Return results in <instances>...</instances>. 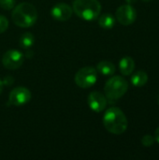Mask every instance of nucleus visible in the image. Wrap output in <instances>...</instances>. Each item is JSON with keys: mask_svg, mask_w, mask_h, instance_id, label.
Listing matches in <instances>:
<instances>
[{"mask_svg": "<svg viewBox=\"0 0 159 160\" xmlns=\"http://www.w3.org/2000/svg\"><path fill=\"white\" fill-rule=\"evenodd\" d=\"M103 125L109 132L120 135L126 132L128 123L122 110L117 107H112L106 111L103 116Z\"/></svg>", "mask_w": 159, "mask_h": 160, "instance_id": "1", "label": "nucleus"}, {"mask_svg": "<svg viewBox=\"0 0 159 160\" xmlns=\"http://www.w3.org/2000/svg\"><path fill=\"white\" fill-rule=\"evenodd\" d=\"M11 17L16 25L20 27H30L37 22V11L32 4L23 2L14 8Z\"/></svg>", "mask_w": 159, "mask_h": 160, "instance_id": "2", "label": "nucleus"}, {"mask_svg": "<svg viewBox=\"0 0 159 160\" xmlns=\"http://www.w3.org/2000/svg\"><path fill=\"white\" fill-rule=\"evenodd\" d=\"M73 10L80 18L85 21H93L98 17L101 5L97 0H75Z\"/></svg>", "mask_w": 159, "mask_h": 160, "instance_id": "3", "label": "nucleus"}, {"mask_svg": "<svg viewBox=\"0 0 159 160\" xmlns=\"http://www.w3.org/2000/svg\"><path fill=\"white\" fill-rule=\"evenodd\" d=\"M127 81L121 76H114L107 81L104 87V92L107 99L114 101L121 98L127 93Z\"/></svg>", "mask_w": 159, "mask_h": 160, "instance_id": "4", "label": "nucleus"}, {"mask_svg": "<svg viewBox=\"0 0 159 160\" xmlns=\"http://www.w3.org/2000/svg\"><path fill=\"white\" fill-rule=\"evenodd\" d=\"M97 80V71L93 67H85L78 70L75 75V82L81 88L93 86Z\"/></svg>", "mask_w": 159, "mask_h": 160, "instance_id": "5", "label": "nucleus"}, {"mask_svg": "<svg viewBox=\"0 0 159 160\" xmlns=\"http://www.w3.org/2000/svg\"><path fill=\"white\" fill-rule=\"evenodd\" d=\"M117 21L123 25H130L137 19L136 9L129 4L119 7L115 13Z\"/></svg>", "mask_w": 159, "mask_h": 160, "instance_id": "6", "label": "nucleus"}, {"mask_svg": "<svg viewBox=\"0 0 159 160\" xmlns=\"http://www.w3.org/2000/svg\"><path fill=\"white\" fill-rule=\"evenodd\" d=\"M23 54L16 50H9L5 52L2 58L4 67L7 69L13 70L19 68L23 63Z\"/></svg>", "mask_w": 159, "mask_h": 160, "instance_id": "7", "label": "nucleus"}, {"mask_svg": "<svg viewBox=\"0 0 159 160\" xmlns=\"http://www.w3.org/2000/svg\"><path fill=\"white\" fill-rule=\"evenodd\" d=\"M31 92L25 87H16L13 89L8 98L9 104L14 106H22L31 99Z\"/></svg>", "mask_w": 159, "mask_h": 160, "instance_id": "8", "label": "nucleus"}, {"mask_svg": "<svg viewBox=\"0 0 159 160\" xmlns=\"http://www.w3.org/2000/svg\"><path fill=\"white\" fill-rule=\"evenodd\" d=\"M88 105L91 110L96 112H100L107 106V98L99 92H92L87 98Z\"/></svg>", "mask_w": 159, "mask_h": 160, "instance_id": "9", "label": "nucleus"}, {"mask_svg": "<svg viewBox=\"0 0 159 160\" xmlns=\"http://www.w3.org/2000/svg\"><path fill=\"white\" fill-rule=\"evenodd\" d=\"M73 8L66 3L56 4L51 10L52 16L57 21H67L71 18Z\"/></svg>", "mask_w": 159, "mask_h": 160, "instance_id": "10", "label": "nucleus"}, {"mask_svg": "<svg viewBox=\"0 0 159 160\" xmlns=\"http://www.w3.org/2000/svg\"><path fill=\"white\" fill-rule=\"evenodd\" d=\"M119 69L120 72L124 76H129L133 73L135 69V62L130 56H125L121 59L119 63Z\"/></svg>", "mask_w": 159, "mask_h": 160, "instance_id": "11", "label": "nucleus"}, {"mask_svg": "<svg viewBox=\"0 0 159 160\" xmlns=\"http://www.w3.org/2000/svg\"><path fill=\"white\" fill-rule=\"evenodd\" d=\"M148 82V74L143 70H138L131 76V82L136 87H142Z\"/></svg>", "mask_w": 159, "mask_h": 160, "instance_id": "12", "label": "nucleus"}, {"mask_svg": "<svg viewBox=\"0 0 159 160\" xmlns=\"http://www.w3.org/2000/svg\"><path fill=\"white\" fill-rule=\"evenodd\" d=\"M97 70L103 75H112L115 72V66L110 61H101L97 66Z\"/></svg>", "mask_w": 159, "mask_h": 160, "instance_id": "13", "label": "nucleus"}, {"mask_svg": "<svg viewBox=\"0 0 159 160\" xmlns=\"http://www.w3.org/2000/svg\"><path fill=\"white\" fill-rule=\"evenodd\" d=\"M98 23L101 27L106 28V29H110V28L113 27V25L115 23V19L112 14L106 13V14H103L99 17Z\"/></svg>", "mask_w": 159, "mask_h": 160, "instance_id": "14", "label": "nucleus"}, {"mask_svg": "<svg viewBox=\"0 0 159 160\" xmlns=\"http://www.w3.org/2000/svg\"><path fill=\"white\" fill-rule=\"evenodd\" d=\"M34 41H35V38H34V36L31 34V33H24L21 38H20V45L24 48V49H28L30 48L33 44H34Z\"/></svg>", "mask_w": 159, "mask_h": 160, "instance_id": "15", "label": "nucleus"}, {"mask_svg": "<svg viewBox=\"0 0 159 160\" xmlns=\"http://www.w3.org/2000/svg\"><path fill=\"white\" fill-rule=\"evenodd\" d=\"M155 137L152 135H145L142 139V144L145 147H151L155 143Z\"/></svg>", "mask_w": 159, "mask_h": 160, "instance_id": "16", "label": "nucleus"}, {"mask_svg": "<svg viewBox=\"0 0 159 160\" xmlns=\"http://www.w3.org/2000/svg\"><path fill=\"white\" fill-rule=\"evenodd\" d=\"M15 6V0H0V7L6 10L12 9Z\"/></svg>", "mask_w": 159, "mask_h": 160, "instance_id": "17", "label": "nucleus"}, {"mask_svg": "<svg viewBox=\"0 0 159 160\" xmlns=\"http://www.w3.org/2000/svg\"><path fill=\"white\" fill-rule=\"evenodd\" d=\"M8 27V21L4 15H0V34L4 33Z\"/></svg>", "mask_w": 159, "mask_h": 160, "instance_id": "18", "label": "nucleus"}, {"mask_svg": "<svg viewBox=\"0 0 159 160\" xmlns=\"http://www.w3.org/2000/svg\"><path fill=\"white\" fill-rule=\"evenodd\" d=\"M2 82H3V84H4V85L10 86V85L13 83V78H12L11 76H7V77L4 79V81H2Z\"/></svg>", "mask_w": 159, "mask_h": 160, "instance_id": "19", "label": "nucleus"}, {"mask_svg": "<svg viewBox=\"0 0 159 160\" xmlns=\"http://www.w3.org/2000/svg\"><path fill=\"white\" fill-rule=\"evenodd\" d=\"M154 137H155V140L159 143V127L156 129V131H155V136H154Z\"/></svg>", "mask_w": 159, "mask_h": 160, "instance_id": "20", "label": "nucleus"}, {"mask_svg": "<svg viewBox=\"0 0 159 160\" xmlns=\"http://www.w3.org/2000/svg\"><path fill=\"white\" fill-rule=\"evenodd\" d=\"M126 1H127V3H128L129 5L134 4V3H136V2H137V0H126Z\"/></svg>", "mask_w": 159, "mask_h": 160, "instance_id": "21", "label": "nucleus"}, {"mask_svg": "<svg viewBox=\"0 0 159 160\" xmlns=\"http://www.w3.org/2000/svg\"><path fill=\"white\" fill-rule=\"evenodd\" d=\"M3 82L0 80V95H1V93H2V91H3Z\"/></svg>", "mask_w": 159, "mask_h": 160, "instance_id": "22", "label": "nucleus"}, {"mask_svg": "<svg viewBox=\"0 0 159 160\" xmlns=\"http://www.w3.org/2000/svg\"><path fill=\"white\" fill-rule=\"evenodd\" d=\"M142 1H144V2H149V1H151V0H142Z\"/></svg>", "mask_w": 159, "mask_h": 160, "instance_id": "23", "label": "nucleus"}]
</instances>
